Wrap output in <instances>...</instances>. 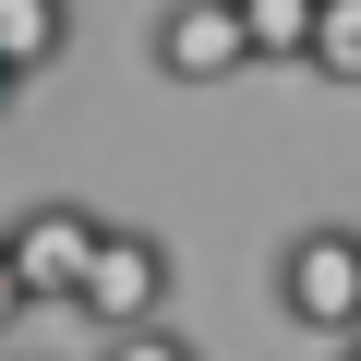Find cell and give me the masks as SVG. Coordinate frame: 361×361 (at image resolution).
<instances>
[{
  "label": "cell",
  "mask_w": 361,
  "mask_h": 361,
  "mask_svg": "<svg viewBox=\"0 0 361 361\" xmlns=\"http://www.w3.org/2000/svg\"><path fill=\"white\" fill-rule=\"evenodd\" d=\"M301 73H325V85L361 97V0H325V25H313V61H301Z\"/></svg>",
  "instance_id": "52a82bcc"
},
{
  "label": "cell",
  "mask_w": 361,
  "mask_h": 361,
  "mask_svg": "<svg viewBox=\"0 0 361 361\" xmlns=\"http://www.w3.org/2000/svg\"><path fill=\"white\" fill-rule=\"evenodd\" d=\"M13 97H25V73H13V61H0V109H13Z\"/></svg>",
  "instance_id": "30bf717a"
},
{
  "label": "cell",
  "mask_w": 361,
  "mask_h": 361,
  "mask_svg": "<svg viewBox=\"0 0 361 361\" xmlns=\"http://www.w3.org/2000/svg\"><path fill=\"white\" fill-rule=\"evenodd\" d=\"M145 49H157V73H169V85H229V73H253L241 0H169Z\"/></svg>",
  "instance_id": "277c9868"
},
{
  "label": "cell",
  "mask_w": 361,
  "mask_h": 361,
  "mask_svg": "<svg viewBox=\"0 0 361 361\" xmlns=\"http://www.w3.org/2000/svg\"><path fill=\"white\" fill-rule=\"evenodd\" d=\"M25 313H37V301H25V277H13V241H0V337H13Z\"/></svg>",
  "instance_id": "9c48e42d"
},
{
  "label": "cell",
  "mask_w": 361,
  "mask_h": 361,
  "mask_svg": "<svg viewBox=\"0 0 361 361\" xmlns=\"http://www.w3.org/2000/svg\"><path fill=\"white\" fill-rule=\"evenodd\" d=\"M313 25H325V0H241L253 61H313Z\"/></svg>",
  "instance_id": "8992f818"
},
{
  "label": "cell",
  "mask_w": 361,
  "mask_h": 361,
  "mask_svg": "<svg viewBox=\"0 0 361 361\" xmlns=\"http://www.w3.org/2000/svg\"><path fill=\"white\" fill-rule=\"evenodd\" d=\"M277 313L301 337H337V349L361 337V229L349 217H313L277 241Z\"/></svg>",
  "instance_id": "6da1fadb"
},
{
  "label": "cell",
  "mask_w": 361,
  "mask_h": 361,
  "mask_svg": "<svg viewBox=\"0 0 361 361\" xmlns=\"http://www.w3.org/2000/svg\"><path fill=\"white\" fill-rule=\"evenodd\" d=\"M61 49H73V0H0V61H13L25 85H37Z\"/></svg>",
  "instance_id": "5b68a950"
},
{
  "label": "cell",
  "mask_w": 361,
  "mask_h": 361,
  "mask_svg": "<svg viewBox=\"0 0 361 361\" xmlns=\"http://www.w3.org/2000/svg\"><path fill=\"white\" fill-rule=\"evenodd\" d=\"M0 241H13L25 301H61V313H73V301H85V277H97V241H109V229H97L85 205H61V193H49V205H25Z\"/></svg>",
  "instance_id": "7a4b0ae2"
},
{
  "label": "cell",
  "mask_w": 361,
  "mask_h": 361,
  "mask_svg": "<svg viewBox=\"0 0 361 361\" xmlns=\"http://www.w3.org/2000/svg\"><path fill=\"white\" fill-rule=\"evenodd\" d=\"M337 361H361V337H349V349H337Z\"/></svg>",
  "instance_id": "8fae6325"
},
{
  "label": "cell",
  "mask_w": 361,
  "mask_h": 361,
  "mask_svg": "<svg viewBox=\"0 0 361 361\" xmlns=\"http://www.w3.org/2000/svg\"><path fill=\"white\" fill-rule=\"evenodd\" d=\"M73 313H85L97 337L157 325V313H169V241H157V229H109V241H97V277H85Z\"/></svg>",
  "instance_id": "3957f363"
},
{
  "label": "cell",
  "mask_w": 361,
  "mask_h": 361,
  "mask_svg": "<svg viewBox=\"0 0 361 361\" xmlns=\"http://www.w3.org/2000/svg\"><path fill=\"white\" fill-rule=\"evenodd\" d=\"M97 361H205V349L169 337V325H133V337H97Z\"/></svg>",
  "instance_id": "ba28073f"
}]
</instances>
